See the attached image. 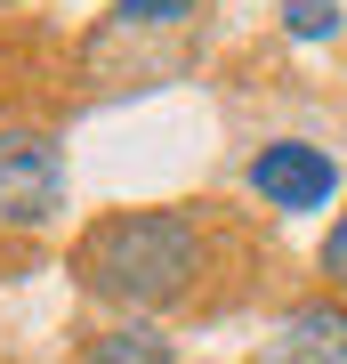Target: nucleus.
Here are the masks:
<instances>
[{"label":"nucleus","mask_w":347,"mask_h":364,"mask_svg":"<svg viewBox=\"0 0 347 364\" xmlns=\"http://www.w3.org/2000/svg\"><path fill=\"white\" fill-rule=\"evenodd\" d=\"M210 275V235L178 203H145V210H105L81 227L73 243V284L129 316H170L178 299L202 291Z\"/></svg>","instance_id":"1"},{"label":"nucleus","mask_w":347,"mask_h":364,"mask_svg":"<svg viewBox=\"0 0 347 364\" xmlns=\"http://www.w3.org/2000/svg\"><path fill=\"white\" fill-rule=\"evenodd\" d=\"M65 210V146L49 130H0V227H49Z\"/></svg>","instance_id":"2"},{"label":"nucleus","mask_w":347,"mask_h":364,"mask_svg":"<svg viewBox=\"0 0 347 364\" xmlns=\"http://www.w3.org/2000/svg\"><path fill=\"white\" fill-rule=\"evenodd\" d=\"M250 195L275 203V210H323L339 195V162L307 138H275V146L250 154Z\"/></svg>","instance_id":"3"},{"label":"nucleus","mask_w":347,"mask_h":364,"mask_svg":"<svg viewBox=\"0 0 347 364\" xmlns=\"http://www.w3.org/2000/svg\"><path fill=\"white\" fill-rule=\"evenodd\" d=\"M267 364H347V299H299L267 340Z\"/></svg>","instance_id":"4"},{"label":"nucleus","mask_w":347,"mask_h":364,"mask_svg":"<svg viewBox=\"0 0 347 364\" xmlns=\"http://www.w3.org/2000/svg\"><path fill=\"white\" fill-rule=\"evenodd\" d=\"M81 364H178V356H170V332L154 316H129V324H105L81 340Z\"/></svg>","instance_id":"5"},{"label":"nucleus","mask_w":347,"mask_h":364,"mask_svg":"<svg viewBox=\"0 0 347 364\" xmlns=\"http://www.w3.org/2000/svg\"><path fill=\"white\" fill-rule=\"evenodd\" d=\"M283 33L291 41H331L339 33V0H283Z\"/></svg>","instance_id":"6"},{"label":"nucleus","mask_w":347,"mask_h":364,"mask_svg":"<svg viewBox=\"0 0 347 364\" xmlns=\"http://www.w3.org/2000/svg\"><path fill=\"white\" fill-rule=\"evenodd\" d=\"M202 0H114V25L121 33H145V25H178V16H194Z\"/></svg>","instance_id":"7"},{"label":"nucleus","mask_w":347,"mask_h":364,"mask_svg":"<svg viewBox=\"0 0 347 364\" xmlns=\"http://www.w3.org/2000/svg\"><path fill=\"white\" fill-rule=\"evenodd\" d=\"M315 275L331 284V299H347V219H331V235H323V251H315Z\"/></svg>","instance_id":"8"}]
</instances>
